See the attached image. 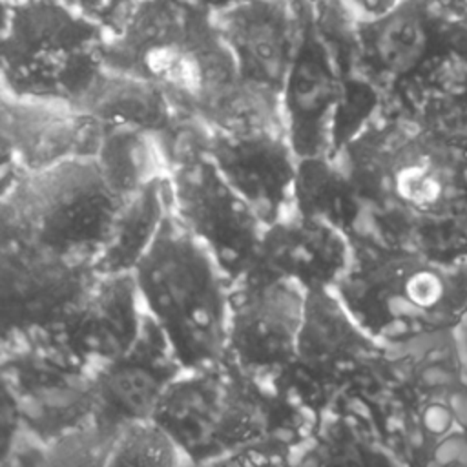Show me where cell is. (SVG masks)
Segmentation results:
<instances>
[{"label":"cell","mask_w":467,"mask_h":467,"mask_svg":"<svg viewBox=\"0 0 467 467\" xmlns=\"http://www.w3.org/2000/svg\"><path fill=\"white\" fill-rule=\"evenodd\" d=\"M456 334H458V341H460V348H462L463 361H465V365H467V316H465L463 321L458 325Z\"/></svg>","instance_id":"cell-31"},{"label":"cell","mask_w":467,"mask_h":467,"mask_svg":"<svg viewBox=\"0 0 467 467\" xmlns=\"http://www.w3.org/2000/svg\"><path fill=\"white\" fill-rule=\"evenodd\" d=\"M379 347L334 288L310 290L296 358L277 379H285L288 392L301 400L312 394V401H323L370 365Z\"/></svg>","instance_id":"cell-12"},{"label":"cell","mask_w":467,"mask_h":467,"mask_svg":"<svg viewBox=\"0 0 467 467\" xmlns=\"http://www.w3.org/2000/svg\"><path fill=\"white\" fill-rule=\"evenodd\" d=\"M197 4H201L202 7H206L208 11L212 13H219V11H224L228 7H234V5H239V4H244V2H250V0H195Z\"/></svg>","instance_id":"cell-30"},{"label":"cell","mask_w":467,"mask_h":467,"mask_svg":"<svg viewBox=\"0 0 467 467\" xmlns=\"http://www.w3.org/2000/svg\"><path fill=\"white\" fill-rule=\"evenodd\" d=\"M66 2L73 5L77 11H80L82 15H86L88 18H91L93 22L100 24L109 35L124 22V18L140 0H66Z\"/></svg>","instance_id":"cell-27"},{"label":"cell","mask_w":467,"mask_h":467,"mask_svg":"<svg viewBox=\"0 0 467 467\" xmlns=\"http://www.w3.org/2000/svg\"><path fill=\"white\" fill-rule=\"evenodd\" d=\"M171 208L235 285L259 259L266 224L204 153L170 177Z\"/></svg>","instance_id":"cell-10"},{"label":"cell","mask_w":467,"mask_h":467,"mask_svg":"<svg viewBox=\"0 0 467 467\" xmlns=\"http://www.w3.org/2000/svg\"><path fill=\"white\" fill-rule=\"evenodd\" d=\"M122 201L97 155L62 157L31 170L4 192V226L16 243L97 254Z\"/></svg>","instance_id":"cell-7"},{"label":"cell","mask_w":467,"mask_h":467,"mask_svg":"<svg viewBox=\"0 0 467 467\" xmlns=\"http://www.w3.org/2000/svg\"><path fill=\"white\" fill-rule=\"evenodd\" d=\"M215 463L221 465H261V463H288V447L285 441L268 436L250 443H244L224 456Z\"/></svg>","instance_id":"cell-26"},{"label":"cell","mask_w":467,"mask_h":467,"mask_svg":"<svg viewBox=\"0 0 467 467\" xmlns=\"http://www.w3.org/2000/svg\"><path fill=\"white\" fill-rule=\"evenodd\" d=\"M170 210V179H155L128 195L117 212L106 243L95 254L93 268L97 272L133 270Z\"/></svg>","instance_id":"cell-23"},{"label":"cell","mask_w":467,"mask_h":467,"mask_svg":"<svg viewBox=\"0 0 467 467\" xmlns=\"http://www.w3.org/2000/svg\"><path fill=\"white\" fill-rule=\"evenodd\" d=\"M190 460L177 441L153 420H139L115 431L106 465H177Z\"/></svg>","instance_id":"cell-25"},{"label":"cell","mask_w":467,"mask_h":467,"mask_svg":"<svg viewBox=\"0 0 467 467\" xmlns=\"http://www.w3.org/2000/svg\"><path fill=\"white\" fill-rule=\"evenodd\" d=\"M224 363L182 370L162 392L153 420L190 462L215 463L226 452L272 436V400L259 379Z\"/></svg>","instance_id":"cell-9"},{"label":"cell","mask_w":467,"mask_h":467,"mask_svg":"<svg viewBox=\"0 0 467 467\" xmlns=\"http://www.w3.org/2000/svg\"><path fill=\"white\" fill-rule=\"evenodd\" d=\"M144 332L124 356L102 365L93 396L99 416L113 432L126 423L148 420L166 387L184 370L170 347L148 350Z\"/></svg>","instance_id":"cell-20"},{"label":"cell","mask_w":467,"mask_h":467,"mask_svg":"<svg viewBox=\"0 0 467 467\" xmlns=\"http://www.w3.org/2000/svg\"><path fill=\"white\" fill-rule=\"evenodd\" d=\"M445 22L423 0H403L387 15L358 26L359 69L381 91L394 93L432 58Z\"/></svg>","instance_id":"cell-17"},{"label":"cell","mask_w":467,"mask_h":467,"mask_svg":"<svg viewBox=\"0 0 467 467\" xmlns=\"http://www.w3.org/2000/svg\"><path fill=\"white\" fill-rule=\"evenodd\" d=\"M213 22L230 47L246 82L283 84L290 64L299 16L294 0H250L213 13Z\"/></svg>","instance_id":"cell-19"},{"label":"cell","mask_w":467,"mask_h":467,"mask_svg":"<svg viewBox=\"0 0 467 467\" xmlns=\"http://www.w3.org/2000/svg\"><path fill=\"white\" fill-rule=\"evenodd\" d=\"M170 99L171 95L150 78L102 66L73 104L95 124L153 133L170 124Z\"/></svg>","instance_id":"cell-21"},{"label":"cell","mask_w":467,"mask_h":467,"mask_svg":"<svg viewBox=\"0 0 467 467\" xmlns=\"http://www.w3.org/2000/svg\"><path fill=\"white\" fill-rule=\"evenodd\" d=\"M390 95L405 117L467 157V24L447 18L432 58Z\"/></svg>","instance_id":"cell-15"},{"label":"cell","mask_w":467,"mask_h":467,"mask_svg":"<svg viewBox=\"0 0 467 467\" xmlns=\"http://www.w3.org/2000/svg\"><path fill=\"white\" fill-rule=\"evenodd\" d=\"M206 153L266 226L292 212L299 157L286 133L263 128L221 130Z\"/></svg>","instance_id":"cell-14"},{"label":"cell","mask_w":467,"mask_h":467,"mask_svg":"<svg viewBox=\"0 0 467 467\" xmlns=\"http://www.w3.org/2000/svg\"><path fill=\"white\" fill-rule=\"evenodd\" d=\"M352 261L348 234L292 210L265 228L254 270L292 279L310 292L336 288Z\"/></svg>","instance_id":"cell-18"},{"label":"cell","mask_w":467,"mask_h":467,"mask_svg":"<svg viewBox=\"0 0 467 467\" xmlns=\"http://www.w3.org/2000/svg\"><path fill=\"white\" fill-rule=\"evenodd\" d=\"M144 314L133 270L97 272L58 328L69 350L104 365L137 345L144 332Z\"/></svg>","instance_id":"cell-16"},{"label":"cell","mask_w":467,"mask_h":467,"mask_svg":"<svg viewBox=\"0 0 467 467\" xmlns=\"http://www.w3.org/2000/svg\"><path fill=\"white\" fill-rule=\"evenodd\" d=\"M106 38L66 0H4V82L20 99L75 102L104 66Z\"/></svg>","instance_id":"cell-6"},{"label":"cell","mask_w":467,"mask_h":467,"mask_svg":"<svg viewBox=\"0 0 467 467\" xmlns=\"http://www.w3.org/2000/svg\"><path fill=\"white\" fill-rule=\"evenodd\" d=\"M334 290L381 345L456 330L467 316V246L381 244L352 261Z\"/></svg>","instance_id":"cell-2"},{"label":"cell","mask_w":467,"mask_h":467,"mask_svg":"<svg viewBox=\"0 0 467 467\" xmlns=\"http://www.w3.org/2000/svg\"><path fill=\"white\" fill-rule=\"evenodd\" d=\"M443 18L467 24V0H423Z\"/></svg>","instance_id":"cell-29"},{"label":"cell","mask_w":467,"mask_h":467,"mask_svg":"<svg viewBox=\"0 0 467 467\" xmlns=\"http://www.w3.org/2000/svg\"><path fill=\"white\" fill-rule=\"evenodd\" d=\"M345 150L363 202L390 223L389 244L467 246V157L405 115L363 130Z\"/></svg>","instance_id":"cell-1"},{"label":"cell","mask_w":467,"mask_h":467,"mask_svg":"<svg viewBox=\"0 0 467 467\" xmlns=\"http://www.w3.org/2000/svg\"><path fill=\"white\" fill-rule=\"evenodd\" d=\"M95 274L84 255L18 243V250L2 263L0 306L5 327H60Z\"/></svg>","instance_id":"cell-13"},{"label":"cell","mask_w":467,"mask_h":467,"mask_svg":"<svg viewBox=\"0 0 467 467\" xmlns=\"http://www.w3.org/2000/svg\"><path fill=\"white\" fill-rule=\"evenodd\" d=\"M297 42L279 88L286 137L297 153L336 155L379 106L381 89L317 27L305 0H294Z\"/></svg>","instance_id":"cell-5"},{"label":"cell","mask_w":467,"mask_h":467,"mask_svg":"<svg viewBox=\"0 0 467 467\" xmlns=\"http://www.w3.org/2000/svg\"><path fill=\"white\" fill-rule=\"evenodd\" d=\"M337 2L347 11V15L354 20V24L361 26L387 15L403 0H337Z\"/></svg>","instance_id":"cell-28"},{"label":"cell","mask_w":467,"mask_h":467,"mask_svg":"<svg viewBox=\"0 0 467 467\" xmlns=\"http://www.w3.org/2000/svg\"><path fill=\"white\" fill-rule=\"evenodd\" d=\"M292 210L350 234L365 202L347 166L336 155L321 153L297 159Z\"/></svg>","instance_id":"cell-22"},{"label":"cell","mask_w":467,"mask_h":467,"mask_svg":"<svg viewBox=\"0 0 467 467\" xmlns=\"http://www.w3.org/2000/svg\"><path fill=\"white\" fill-rule=\"evenodd\" d=\"M104 66L193 102L226 99L244 80L213 13L195 0H140L108 35Z\"/></svg>","instance_id":"cell-4"},{"label":"cell","mask_w":467,"mask_h":467,"mask_svg":"<svg viewBox=\"0 0 467 467\" xmlns=\"http://www.w3.org/2000/svg\"><path fill=\"white\" fill-rule=\"evenodd\" d=\"M394 423L412 463L467 465V365L456 330L403 343Z\"/></svg>","instance_id":"cell-8"},{"label":"cell","mask_w":467,"mask_h":467,"mask_svg":"<svg viewBox=\"0 0 467 467\" xmlns=\"http://www.w3.org/2000/svg\"><path fill=\"white\" fill-rule=\"evenodd\" d=\"M102 130L95 155L122 199L164 177L162 161L150 131L128 126H102Z\"/></svg>","instance_id":"cell-24"},{"label":"cell","mask_w":467,"mask_h":467,"mask_svg":"<svg viewBox=\"0 0 467 467\" xmlns=\"http://www.w3.org/2000/svg\"><path fill=\"white\" fill-rule=\"evenodd\" d=\"M148 317L184 370L228 359L230 277L173 208L133 266Z\"/></svg>","instance_id":"cell-3"},{"label":"cell","mask_w":467,"mask_h":467,"mask_svg":"<svg viewBox=\"0 0 467 467\" xmlns=\"http://www.w3.org/2000/svg\"><path fill=\"white\" fill-rule=\"evenodd\" d=\"M306 290L292 279L252 270L232 290L228 363L257 378H279L294 361Z\"/></svg>","instance_id":"cell-11"}]
</instances>
